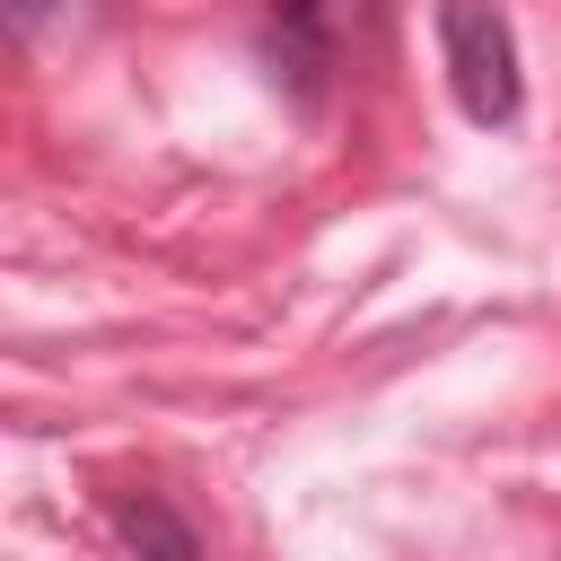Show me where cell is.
I'll return each mask as SVG.
<instances>
[{
	"label": "cell",
	"mask_w": 561,
	"mask_h": 561,
	"mask_svg": "<svg viewBox=\"0 0 561 561\" xmlns=\"http://www.w3.org/2000/svg\"><path fill=\"white\" fill-rule=\"evenodd\" d=\"M377 44H386V0H272L263 9V61L298 114H316L351 79V61H368Z\"/></svg>",
	"instance_id": "obj_1"
},
{
	"label": "cell",
	"mask_w": 561,
	"mask_h": 561,
	"mask_svg": "<svg viewBox=\"0 0 561 561\" xmlns=\"http://www.w3.org/2000/svg\"><path fill=\"white\" fill-rule=\"evenodd\" d=\"M438 61L456 88V114L482 131H508L526 105V61H517V26L500 0H438Z\"/></svg>",
	"instance_id": "obj_2"
},
{
	"label": "cell",
	"mask_w": 561,
	"mask_h": 561,
	"mask_svg": "<svg viewBox=\"0 0 561 561\" xmlns=\"http://www.w3.org/2000/svg\"><path fill=\"white\" fill-rule=\"evenodd\" d=\"M61 9H79V0H9V35H18V44H35Z\"/></svg>",
	"instance_id": "obj_4"
},
{
	"label": "cell",
	"mask_w": 561,
	"mask_h": 561,
	"mask_svg": "<svg viewBox=\"0 0 561 561\" xmlns=\"http://www.w3.org/2000/svg\"><path fill=\"white\" fill-rule=\"evenodd\" d=\"M105 526H114L123 561H202V535H193V517H184L167 491H149V482H131V491H105Z\"/></svg>",
	"instance_id": "obj_3"
}]
</instances>
